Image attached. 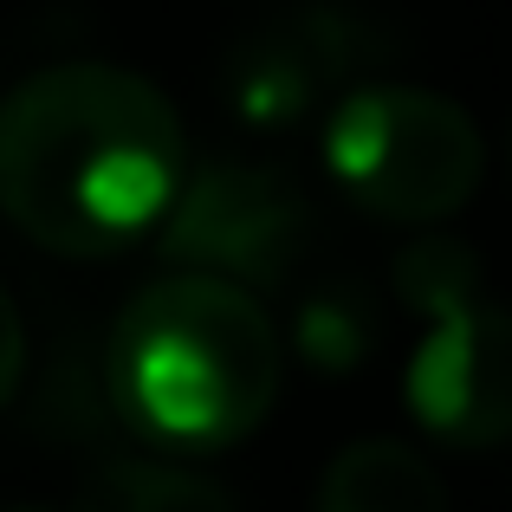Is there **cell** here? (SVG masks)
Listing matches in <instances>:
<instances>
[{"instance_id": "8992f818", "label": "cell", "mask_w": 512, "mask_h": 512, "mask_svg": "<svg viewBox=\"0 0 512 512\" xmlns=\"http://www.w3.org/2000/svg\"><path fill=\"white\" fill-rule=\"evenodd\" d=\"M402 396L415 422L448 448L512 441V312L487 299L441 312L402 370Z\"/></svg>"}, {"instance_id": "277c9868", "label": "cell", "mask_w": 512, "mask_h": 512, "mask_svg": "<svg viewBox=\"0 0 512 512\" xmlns=\"http://www.w3.org/2000/svg\"><path fill=\"white\" fill-rule=\"evenodd\" d=\"M312 234L318 208L299 188V175H286L279 163L221 156L182 182V195L169 201L163 227H156V247H163V260L195 266V273L279 286L305 260Z\"/></svg>"}, {"instance_id": "7a4b0ae2", "label": "cell", "mask_w": 512, "mask_h": 512, "mask_svg": "<svg viewBox=\"0 0 512 512\" xmlns=\"http://www.w3.org/2000/svg\"><path fill=\"white\" fill-rule=\"evenodd\" d=\"M117 422L169 454H201L253 435L279 396V338L240 279H156L104 338Z\"/></svg>"}, {"instance_id": "6da1fadb", "label": "cell", "mask_w": 512, "mask_h": 512, "mask_svg": "<svg viewBox=\"0 0 512 512\" xmlns=\"http://www.w3.org/2000/svg\"><path fill=\"white\" fill-rule=\"evenodd\" d=\"M182 195V117L124 65H46L0 104V208L52 253H117Z\"/></svg>"}, {"instance_id": "3957f363", "label": "cell", "mask_w": 512, "mask_h": 512, "mask_svg": "<svg viewBox=\"0 0 512 512\" xmlns=\"http://www.w3.org/2000/svg\"><path fill=\"white\" fill-rule=\"evenodd\" d=\"M325 163L383 221H441L480 188V124L441 91L363 85L325 124Z\"/></svg>"}, {"instance_id": "30bf717a", "label": "cell", "mask_w": 512, "mask_h": 512, "mask_svg": "<svg viewBox=\"0 0 512 512\" xmlns=\"http://www.w3.org/2000/svg\"><path fill=\"white\" fill-rule=\"evenodd\" d=\"M389 279H396V299L422 318L461 312V305L480 299L474 247H461V240H448V234H428V240H415V247H402L396 266H389Z\"/></svg>"}, {"instance_id": "8fae6325", "label": "cell", "mask_w": 512, "mask_h": 512, "mask_svg": "<svg viewBox=\"0 0 512 512\" xmlns=\"http://www.w3.org/2000/svg\"><path fill=\"white\" fill-rule=\"evenodd\" d=\"M20 370H26V325H20V312H13L7 286H0V402L13 396Z\"/></svg>"}, {"instance_id": "ba28073f", "label": "cell", "mask_w": 512, "mask_h": 512, "mask_svg": "<svg viewBox=\"0 0 512 512\" xmlns=\"http://www.w3.org/2000/svg\"><path fill=\"white\" fill-rule=\"evenodd\" d=\"M383 318L363 279H318L292 312V350L312 363L318 376H350L376 357Z\"/></svg>"}, {"instance_id": "9c48e42d", "label": "cell", "mask_w": 512, "mask_h": 512, "mask_svg": "<svg viewBox=\"0 0 512 512\" xmlns=\"http://www.w3.org/2000/svg\"><path fill=\"white\" fill-rule=\"evenodd\" d=\"M72 512H240L234 493L169 461H98Z\"/></svg>"}, {"instance_id": "52a82bcc", "label": "cell", "mask_w": 512, "mask_h": 512, "mask_svg": "<svg viewBox=\"0 0 512 512\" xmlns=\"http://www.w3.org/2000/svg\"><path fill=\"white\" fill-rule=\"evenodd\" d=\"M318 512H448V487L396 435H370L331 454L318 480Z\"/></svg>"}, {"instance_id": "5b68a950", "label": "cell", "mask_w": 512, "mask_h": 512, "mask_svg": "<svg viewBox=\"0 0 512 512\" xmlns=\"http://www.w3.org/2000/svg\"><path fill=\"white\" fill-rule=\"evenodd\" d=\"M370 59L363 20L331 0L273 13L221 59V104L240 130H299Z\"/></svg>"}, {"instance_id": "7c38bea8", "label": "cell", "mask_w": 512, "mask_h": 512, "mask_svg": "<svg viewBox=\"0 0 512 512\" xmlns=\"http://www.w3.org/2000/svg\"><path fill=\"white\" fill-rule=\"evenodd\" d=\"M20 512H46V506H20Z\"/></svg>"}]
</instances>
